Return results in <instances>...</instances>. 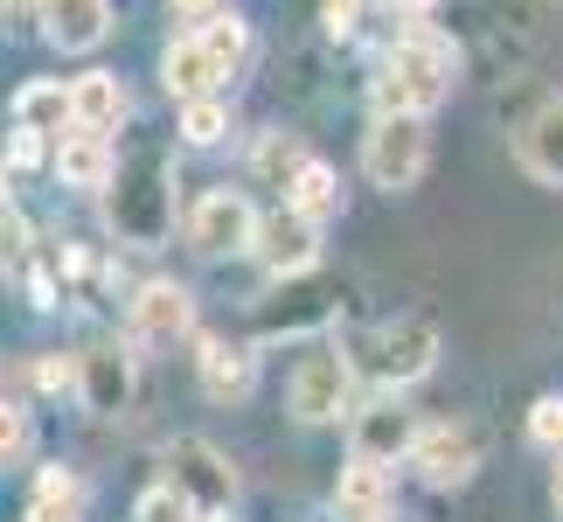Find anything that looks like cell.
Returning <instances> with one entry per match:
<instances>
[{
  "label": "cell",
  "mask_w": 563,
  "mask_h": 522,
  "mask_svg": "<svg viewBox=\"0 0 563 522\" xmlns=\"http://www.w3.org/2000/svg\"><path fill=\"white\" fill-rule=\"evenodd\" d=\"M452 84H460V42L439 29H410L404 42H389L369 98H376V112H424L431 119L452 98Z\"/></svg>",
  "instance_id": "cell-1"
},
{
  "label": "cell",
  "mask_w": 563,
  "mask_h": 522,
  "mask_svg": "<svg viewBox=\"0 0 563 522\" xmlns=\"http://www.w3.org/2000/svg\"><path fill=\"white\" fill-rule=\"evenodd\" d=\"M104 216H112V237L133 251L167 244V230H175V182H167L161 146H140L133 161H119L112 188H104Z\"/></svg>",
  "instance_id": "cell-2"
},
{
  "label": "cell",
  "mask_w": 563,
  "mask_h": 522,
  "mask_svg": "<svg viewBox=\"0 0 563 522\" xmlns=\"http://www.w3.org/2000/svg\"><path fill=\"white\" fill-rule=\"evenodd\" d=\"M244 56H251L244 21H236V14H216V21H202V29L175 35V50H167V63H161V84H167L181 105L216 98L236 70H244Z\"/></svg>",
  "instance_id": "cell-3"
},
{
  "label": "cell",
  "mask_w": 563,
  "mask_h": 522,
  "mask_svg": "<svg viewBox=\"0 0 563 522\" xmlns=\"http://www.w3.org/2000/svg\"><path fill=\"white\" fill-rule=\"evenodd\" d=\"M431 167V126L424 112H376L369 140H362V174L383 188V195H404L418 188Z\"/></svg>",
  "instance_id": "cell-4"
},
{
  "label": "cell",
  "mask_w": 563,
  "mask_h": 522,
  "mask_svg": "<svg viewBox=\"0 0 563 522\" xmlns=\"http://www.w3.org/2000/svg\"><path fill=\"white\" fill-rule=\"evenodd\" d=\"M167 488H175L195 515H230V502H236V467H230V453L216 446V439L181 432V439H167Z\"/></svg>",
  "instance_id": "cell-5"
},
{
  "label": "cell",
  "mask_w": 563,
  "mask_h": 522,
  "mask_svg": "<svg viewBox=\"0 0 563 522\" xmlns=\"http://www.w3.org/2000/svg\"><path fill=\"white\" fill-rule=\"evenodd\" d=\"M349 404H355V369H349L341 348H313V356H299L292 383H286V411L299 425H334Z\"/></svg>",
  "instance_id": "cell-6"
},
{
  "label": "cell",
  "mask_w": 563,
  "mask_h": 522,
  "mask_svg": "<svg viewBox=\"0 0 563 522\" xmlns=\"http://www.w3.org/2000/svg\"><path fill=\"white\" fill-rule=\"evenodd\" d=\"M369 369H376V383H383V390H410V383H424L431 369H439V328H431L424 314H397V320H383L376 341H369Z\"/></svg>",
  "instance_id": "cell-7"
},
{
  "label": "cell",
  "mask_w": 563,
  "mask_h": 522,
  "mask_svg": "<svg viewBox=\"0 0 563 522\" xmlns=\"http://www.w3.org/2000/svg\"><path fill=\"white\" fill-rule=\"evenodd\" d=\"M188 244L202 258H223V251H251L257 244V209L244 188H202L188 203Z\"/></svg>",
  "instance_id": "cell-8"
},
{
  "label": "cell",
  "mask_w": 563,
  "mask_h": 522,
  "mask_svg": "<svg viewBox=\"0 0 563 522\" xmlns=\"http://www.w3.org/2000/svg\"><path fill=\"white\" fill-rule=\"evenodd\" d=\"M133 390H140L133 348L91 341V348L77 356V398H84V411H91V418H125V411H133Z\"/></svg>",
  "instance_id": "cell-9"
},
{
  "label": "cell",
  "mask_w": 563,
  "mask_h": 522,
  "mask_svg": "<svg viewBox=\"0 0 563 522\" xmlns=\"http://www.w3.org/2000/svg\"><path fill=\"white\" fill-rule=\"evenodd\" d=\"M410 467H418L424 488H466L481 474V432L473 425H424L418 446H410Z\"/></svg>",
  "instance_id": "cell-10"
},
{
  "label": "cell",
  "mask_w": 563,
  "mask_h": 522,
  "mask_svg": "<svg viewBox=\"0 0 563 522\" xmlns=\"http://www.w3.org/2000/svg\"><path fill=\"white\" fill-rule=\"evenodd\" d=\"M195 383H202L209 404H244L257 390V348L230 335H202L195 341Z\"/></svg>",
  "instance_id": "cell-11"
},
{
  "label": "cell",
  "mask_w": 563,
  "mask_h": 522,
  "mask_svg": "<svg viewBox=\"0 0 563 522\" xmlns=\"http://www.w3.org/2000/svg\"><path fill=\"white\" fill-rule=\"evenodd\" d=\"M195 335V300L175 279H146L133 293V348H175Z\"/></svg>",
  "instance_id": "cell-12"
},
{
  "label": "cell",
  "mask_w": 563,
  "mask_h": 522,
  "mask_svg": "<svg viewBox=\"0 0 563 522\" xmlns=\"http://www.w3.org/2000/svg\"><path fill=\"white\" fill-rule=\"evenodd\" d=\"M257 258H265V272L278 279H307L320 265V224H307V216H292L286 203H278L272 216H257Z\"/></svg>",
  "instance_id": "cell-13"
},
{
  "label": "cell",
  "mask_w": 563,
  "mask_h": 522,
  "mask_svg": "<svg viewBox=\"0 0 563 522\" xmlns=\"http://www.w3.org/2000/svg\"><path fill=\"white\" fill-rule=\"evenodd\" d=\"M35 14H42V35L63 56H84L112 35V0H35Z\"/></svg>",
  "instance_id": "cell-14"
},
{
  "label": "cell",
  "mask_w": 563,
  "mask_h": 522,
  "mask_svg": "<svg viewBox=\"0 0 563 522\" xmlns=\"http://www.w3.org/2000/svg\"><path fill=\"white\" fill-rule=\"evenodd\" d=\"M112 174H119V154H112V140H104V133H84V126H70V133L56 140V182H63V188L98 195V188H112Z\"/></svg>",
  "instance_id": "cell-15"
},
{
  "label": "cell",
  "mask_w": 563,
  "mask_h": 522,
  "mask_svg": "<svg viewBox=\"0 0 563 522\" xmlns=\"http://www.w3.org/2000/svg\"><path fill=\"white\" fill-rule=\"evenodd\" d=\"M418 432H424V425L410 418L404 404H369V411H355V453H362V460H383V467L410 460Z\"/></svg>",
  "instance_id": "cell-16"
},
{
  "label": "cell",
  "mask_w": 563,
  "mask_h": 522,
  "mask_svg": "<svg viewBox=\"0 0 563 522\" xmlns=\"http://www.w3.org/2000/svg\"><path fill=\"white\" fill-rule=\"evenodd\" d=\"M389 502H397V481H389V467L349 453V467H341V481H334V509L349 515V522H383Z\"/></svg>",
  "instance_id": "cell-17"
},
{
  "label": "cell",
  "mask_w": 563,
  "mask_h": 522,
  "mask_svg": "<svg viewBox=\"0 0 563 522\" xmlns=\"http://www.w3.org/2000/svg\"><path fill=\"white\" fill-rule=\"evenodd\" d=\"M515 154H522V167H529L543 188H563V98H550L543 112H536L522 133H515Z\"/></svg>",
  "instance_id": "cell-18"
},
{
  "label": "cell",
  "mask_w": 563,
  "mask_h": 522,
  "mask_svg": "<svg viewBox=\"0 0 563 522\" xmlns=\"http://www.w3.org/2000/svg\"><path fill=\"white\" fill-rule=\"evenodd\" d=\"M119 119H125V84L112 70H84L70 84V126H84V133H104L112 140L119 133Z\"/></svg>",
  "instance_id": "cell-19"
},
{
  "label": "cell",
  "mask_w": 563,
  "mask_h": 522,
  "mask_svg": "<svg viewBox=\"0 0 563 522\" xmlns=\"http://www.w3.org/2000/svg\"><path fill=\"white\" fill-rule=\"evenodd\" d=\"M14 126L35 133V140H63V126H70V84H56V77L21 84L14 91Z\"/></svg>",
  "instance_id": "cell-20"
},
{
  "label": "cell",
  "mask_w": 563,
  "mask_h": 522,
  "mask_svg": "<svg viewBox=\"0 0 563 522\" xmlns=\"http://www.w3.org/2000/svg\"><path fill=\"white\" fill-rule=\"evenodd\" d=\"M286 209L307 216V224H334V216H341V174L328 161H307L292 174V188H286Z\"/></svg>",
  "instance_id": "cell-21"
},
{
  "label": "cell",
  "mask_w": 563,
  "mask_h": 522,
  "mask_svg": "<svg viewBox=\"0 0 563 522\" xmlns=\"http://www.w3.org/2000/svg\"><path fill=\"white\" fill-rule=\"evenodd\" d=\"M84 515V481L70 467H42L35 474V494H29V522H77Z\"/></svg>",
  "instance_id": "cell-22"
},
{
  "label": "cell",
  "mask_w": 563,
  "mask_h": 522,
  "mask_svg": "<svg viewBox=\"0 0 563 522\" xmlns=\"http://www.w3.org/2000/svg\"><path fill=\"white\" fill-rule=\"evenodd\" d=\"M0 272L35 279V237H29V216H21L14 195H8V174H0Z\"/></svg>",
  "instance_id": "cell-23"
},
{
  "label": "cell",
  "mask_w": 563,
  "mask_h": 522,
  "mask_svg": "<svg viewBox=\"0 0 563 522\" xmlns=\"http://www.w3.org/2000/svg\"><path fill=\"white\" fill-rule=\"evenodd\" d=\"M307 161H313V154H307L292 133H265V140H257V154H251V174H257L265 188H292V174L307 167Z\"/></svg>",
  "instance_id": "cell-24"
},
{
  "label": "cell",
  "mask_w": 563,
  "mask_h": 522,
  "mask_svg": "<svg viewBox=\"0 0 563 522\" xmlns=\"http://www.w3.org/2000/svg\"><path fill=\"white\" fill-rule=\"evenodd\" d=\"M223 133H230V105H223V98L181 105V140H188V146H216Z\"/></svg>",
  "instance_id": "cell-25"
},
{
  "label": "cell",
  "mask_w": 563,
  "mask_h": 522,
  "mask_svg": "<svg viewBox=\"0 0 563 522\" xmlns=\"http://www.w3.org/2000/svg\"><path fill=\"white\" fill-rule=\"evenodd\" d=\"M29 439H35L29 404H21V398H0V467H14L21 453H29Z\"/></svg>",
  "instance_id": "cell-26"
},
{
  "label": "cell",
  "mask_w": 563,
  "mask_h": 522,
  "mask_svg": "<svg viewBox=\"0 0 563 522\" xmlns=\"http://www.w3.org/2000/svg\"><path fill=\"white\" fill-rule=\"evenodd\" d=\"M529 439L543 446V453H556V460H563V398H556V390H550V398H536V404H529Z\"/></svg>",
  "instance_id": "cell-27"
},
{
  "label": "cell",
  "mask_w": 563,
  "mask_h": 522,
  "mask_svg": "<svg viewBox=\"0 0 563 522\" xmlns=\"http://www.w3.org/2000/svg\"><path fill=\"white\" fill-rule=\"evenodd\" d=\"M188 515H195V509H188L167 481H154V488L140 494V509H133V522H188Z\"/></svg>",
  "instance_id": "cell-28"
},
{
  "label": "cell",
  "mask_w": 563,
  "mask_h": 522,
  "mask_svg": "<svg viewBox=\"0 0 563 522\" xmlns=\"http://www.w3.org/2000/svg\"><path fill=\"white\" fill-rule=\"evenodd\" d=\"M35 161H42V140L14 126V133H8V146H0V174H29Z\"/></svg>",
  "instance_id": "cell-29"
},
{
  "label": "cell",
  "mask_w": 563,
  "mask_h": 522,
  "mask_svg": "<svg viewBox=\"0 0 563 522\" xmlns=\"http://www.w3.org/2000/svg\"><path fill=\"white\" fill-rule=\"evenodd\" d=\"M320 29H328L334 42H349L362 29V0H320Z\"/></svg>",
  "instance_id": "cell-30"
},
{
  "label": "cell",
  "mask_w": 563,
  "mask_h": 522,
  "mask_svg": "<svg viewBox=\"0 0 563 522\" xmlns=\"http://www.w3.org/2000/svg\"><path fill=\"white\" fill-rule=\"evenodd\" d=\"M167 8H175V21H188V29H202V21L230 14V0H167Z\"/></svg>",
  "instance_id": "cell-31"
},
{
  "label": "cell",
  "mask_w": 563,
  "mask_h": 522,
  "mask_svg": "<svg viewBox=\"0 0 563 522\" xmlns=\"http://www.w3.org/2000/svg\"><path fill=\"white\" fill-rule=\"evenodd\" d=\"M35 0H0V21H14V14H29Z\"/></svg>",
  "instance_id": "cell-32"
},
{
  "label": "cell",
  "mask_w": 563,
  "mask_h": 522,
  "mask_svg": "<svg viewBox=\"0 0 563 522\" xmlns=\"http://www.w3.org/2000/svg\"><path fill=\"white\" fill-rule=\"evenodd\" d=\"M389 8H397V14H424L431 0H389Z\"/></svg>",
  "instance_id": "cell-33"
},
{
  "label": "cell",
  "mask_w": 563,
  "mask_h": 522,
  "mask_svg": "<svg viewBox=\"0 0 563 522\" xmlns=\"http://www.w3.org/2000/svg\"><path fill=\"white\" fill-rule=\"evenodd\" d=\"M0 398H21V390H14V377H8V362H0Z\"/></svg>",
  "instance_id": "cell-34"
},
{
  "label": "cell",
  "mask_w": 563,
  "mask_h": 522,
  "mask_svg": "<svg viewBox=\"0 0 563 522\" xmlns=\"http://www.w3.org/2000/svg\"><path fill=\"white\" fill-rule=\"evenodd\" d=\"M556 515H563V467H556Z\"/></svg>",
  "instance_id": "cell-35"
},
{
  "label": "cell",
  "mask_w": 563,
  "mask_h": 522,
  "mask_svg": "<svg viewBox=\"0 0 563 522\" xmlns=\"http://www.w3.org/2000/svg\"><path fill=\"white\" fill-rule=\"evenodd\" d=\"M195 522H230V515H195Z\"/></svg>",
  "instance_id": "cell-36"
}]
</instances>
